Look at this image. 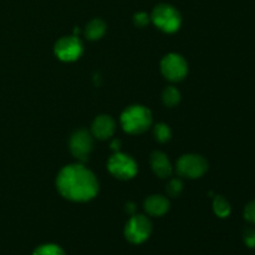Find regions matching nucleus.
Segmentation results:
<instances>
[{"mask_svg":"<svg viewBox=\"0 0 255 255\" xmlns=\"http://www.w3.org/2000/svg\"><path fill=\"white\" fill-rule=\"evenodd\" d=\"M56 184L61 196L74 202H87L99 192L95 174L81 164H71L61 169Z\"/></svg>","mask_w":255,"mask_h":255,"instance_id":"obj_1","label":"nucleus"},{"mask_svg":"<svg viewBox=\"0 0 255 255\" xmlns=\"http://www.w3.org/2000/svg\"><path fill=\"white\" fill-rule=\"evenodd\" d=\"M122 127L126 132L138 134L147 131L152 125V114L147 107L134 105L124 111L121 116Z\"/></svg>","mask_w":255,"mask_h":255,"instance_id":"obj_2","label":"nucleus"},{"mask_svg":"<svg viewBox=\"0 0 255 255\" xmlns=\"http://www.w3.org/2000/svg\"><path fill=\"white\" fill-rule=\"evenodd\" d=\"M151 19L157 27L166 32H174L181 26V14L168 4H159L153 9Z\"/></svg>","mask_w":255,"mask_h":255,"instance_id":"obj_3","label":"nucleus"},{"mask_svg":"<svg viewBox=\"0 0 255 255\" xmlns=\"http://www.w3.org/2000/svg\"><path fill=\"white\" fill-rule=\"evenodd\" d=\"M152 223L144 216H133L125 227V237L132 244H141L149 238Z\"/></svg>","mask_w":255,"mask_h":255,"instance_id":"obj_4","label":"nucleus"},{"mask_svg":"<svg viewBox=\"0 0 255 255\" xmlns=\"http://www.w3.org/2000/svg\"><path fill=\"white\" fill-rule=\"evenodd\" d=\"M208 169V163L199 154H184L177 162V172L181 177L199 178Z\"/></svg>","mask_w":255,"mask_h":255,"instance_id":"obj_5","label":"nucleus"},{"mask_svg":"<svg viewBox=\"0 0 255 255\" xmlns=\"http://www.w3.org/2000/svg\"><path fill=\"white\" fill-rule=\"evenodd\" d=\"M109 171L116 178L129 179L136 176L137 163L132 157L125 153H115L109 161Z\"/></svg>","mask_w":255,"mask_h":255,"instance_id":"obj_6","label":"nucleus"},{"mask_svg":"<svg viewBox=\"0 0 255 255\" xmlns=\"http://www.w3.org/2000/svg\"><path fill=\"white\" fill-rule=\"evenodd\" d=\"M162 74L171 81H179L188 72L187 61L178 54H168L161 62Z\"/></svg>","mask_w":255,"mask_h":255,"instance_id":"obj_7","label":"nucleus"},{"mask_svg":"<svg viewBox=\"0 0 255 255\" xmlns=\"http://www.w3.org/2000/svg\"><path fill=\"white\" fill-rule=\"evenodd\" d=\"M82 54V42L75 35L61 37L55 45V55L62 61H75Z\"/></svg>","mask_w":255,"mask_h":255,"instance_id":"obj_8","label":"nucleus"},{"mask_svg":"<svg viewBox=\"0 0 255 255\" xmlns=\"http://www.w3.org/2000/svg\"><path fill=\"white\" fill-rule=\"evenodd\" d=\"M94 141H92L91 134L85 129L75 132L70 139V151L80 161H86L87 156L92 151Z\"/></svg>","mask_w":255,"mask_h":255,"instance_id":"obj_9","label":"nucleus"},{"mask_svg":"<svg viewBox=\"0 0 255 255\" xmlns=\"http://www.w3.org/2000/svg\"><path fill=\"white\" fill-rule=\"evenodd\" d=\"M115 129H116L115 121L106 115L96 117L92 124V134L99 139L110 138L115 133Z\"/></svg>","mask_w":255,"mask_h":255,"instance_id":"obj_10","label":"nucleus"},{"mask_svg":"<svg viewBox=\"0 0 255 255\" xmlns=\"http://www.w3.org/2000/svg\"><path fill=\"white\" fill-rule=\"evenodd\" d=\"M144 209L148 214L154 217L163 216L168 212L169 209V202L166 197L163 196H151L146 199L144 202Z\"/></svg>","mask_w":255,"mask_h":255,"instance_id":"obj_11","label":"nucleus"},{"mask_svg":"<svg viewBox=\"0 0 255 255\" xmlns=\"http://www.w3.org/2000/svg\"><path fill=\"white\" fill-rule=\"evenodd\" d=\"M151 166L154 173L161 178H167L172 174V166L167 156L162 152H153L151 156Z\"/></svg>","mask_w":255,"mask_h":255,"instance_id":"obj_12","label":"nucleus"},{"mask_svg":"<svg viewBox=\"0 0 255 255\" xmlns=\"http://www.w3.org/2000/svg\"><path fill=\"white\" fill-rule=\"evenodd\" d=\"M106 32V24H105L102 20L95 19L87 24L86 30H85V34L89 37L90 40H97L101 39L102 36Z\"/></svg>","mask_w":255,"mask_h":255,"instance_id":"obj_13","label":"nucleus"},{"mask_svg":"<svg viewBox=\"0 0 255 255\" xmlns=\"http://www.w3.org/2000/svg\"><path fill=\"white\" fill-rule=\"evenodd\" d=\"M213 209H214V213H216L218 217H221V218H227L232 212V207L231 204H229V202L222 196L214 197Z\"/></svg>","mask_w":255,"mask_h":255,"instance_id":"obj_14","label":"nucleus"},{"mask_svg":"<svg viewBox=\"0 0 255 255\" xmlns=\"http://www.w3.org/2000/svg\"><path fill=\"white\" fill-rule=\"evenodd\" d=\"M162 100H163L164 105L168 107H173L181 101V94H179L178 90L173 86L167 87L163 91V95H162Z\"/></svg>","mask_w":255,"mask_h":255,"instance_id":"obj_15","label":"nucleus"},{"mask_svg":"<svg viewBox=\"0 0 255 255\" xmlns=\"http://www.w3.org/2000/svg\"><path fill=\"white\" fill-rule=\"evenodd\" d=\"M32 255H66L65 252L56 244H44L37 247Z\"/></svg>","mask_w":255,"mask_h":255,"instance_id":"obj_16","label":"nucleus"},{"mask_svg":"<svg viewBox=\"0 0 255 255\" xmlns=\"http://www.w3.org/2000/svg\"><path fill=\"white\" fill-rule=\"evenodd\" d=\"M154 137H156L157 141L162 142V143H164V142L169 141L172 137V132H171V128H169L168 126H167L166 124H158L154 126Z\"/></svg>","mask_w":255,"mask_h":255,"instance_id":"obj_17","label":"nucleus"},{"mask_svg":"<svg viewBox=\"0 0 255 255\" xmlns=\"http://www.w3.org/2000/svg\"><path fill=\"white\" fill-rule=\"evenodd\" d=\"M182 189H183V183H182L181 179L174 178L168 183V186H167L166 188V192L169 197H177L179 196Z\"/></svg>","mask_w":255,"mask_h":255,"instance_id":"obj_18","label":"nucleus"},{"mask_svg":"<svg viewBox=\"0 0 255 255\" xmlns=\"http://www.w3.org/2000/svg\"><path fill=\"white\" fill-rule=\"evenodd\" d=\"M244 218L249 222V223L255 224V199L249 202L244 209Z\"/></svg>","mask_w":255,"mask_h":255,"instance_id":"obj_19","label":"nucleus"},{"mask_svg":"<svg viewBox=\"0 0 255 255\" xmlns=\"http://www.w3.org/2000/svg\"><path fill=\"white\" fill-rule=\"evenodd\" d=\"M243 239L247 247H249V248H255V229H246L243 233Z\"/></svg>","mask_w":255,"mask_h":255,"instance_id":"obj_20","label":"nucleus"},{"mask_svg":"<svg viewBox=\"0 0 255 255\" xmlns=\"http://www.w3.org/2000/svg\"><path fill=\"white\" fill-rule=\"evenodd\" d=\"M133 21L137 26H144V25L148 24L149 21V17L146 12H137L133 17Z\"/></svg>","mask_w":255,"mask_h":255,"instance_id":"obj_21","label":"nucleus"},{"mask_svg":"<svg viewBox=\"0 0 255 255\" xmlns=\"http://www.w3.org/2000/svg\"><path fill=\"white\" fill-rule=\"evenodd\" d=\"M111 147H112V149L117 151V149L121 147V141H120V139H115V141L111 143Z\"/></svg>","mask_w":255,"mask_h":255,"instance_id":"obj_22","label":"nucleus"},{"mask_svg":"<svg viewBox=\"0 0 255 255\" xmlns=\"http://www.w3.org/2000/svg\"><path fill=\"white\" fill-rule=\"evenodd\" d=\"M134 209H136V208H134V204L133 203H128L126 206V211L128 212V213H133Z\"/></svg>","mask_w":255,"mask_h":255,"instance_id":"obj_23","label":"nucleus"}]
</instances>
